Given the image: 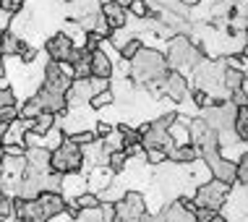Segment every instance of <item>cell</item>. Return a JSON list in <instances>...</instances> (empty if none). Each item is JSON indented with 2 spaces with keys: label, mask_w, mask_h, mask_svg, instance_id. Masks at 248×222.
<instances>
[{
  "label": "cell",
  "mask_w": 248,
  "mask_h": 222,
  "mask_svg": "<svg viewBox=\"0 0 248 222\" xmlns=\"http://www.w3.org/2000/svg\"><path fill=\"white\" fill-rule=\"evenodd\" d=\"M232 133L240 144H248V107H238L235 120H232Z\"/></svg>",
  "instance_id": "44dd1931"
},
{
  "label": "cell",
  "mask_w": 248,
  "mask_h": 222,
  "mask_svg": "<svg viewBox=\"0 0 248 222\" xmlns=\"http://www.w3.org/2000/svg\"><path fill=\"white\" fill-rule=\"evenodd\" d=\"M24 162H26V173H34V175H50V152L45 146H26L24 152Z\"/></svg>",
  "instance_id": "9c48e42d"
},
{
  "label": "cell",
  "mask_w": 248,
  "mask_h": 222,
  "mask_svg": "<svg viewBox=\"0 0 248 222\" xmlns=\"http://www.w3.org/2000/svg\"><path fill=\"white\" fill-rule=\"evenodd\" d=\"M144 212H146V199L141 191H125L115 201V220L120 222H139Z\"/></svg>",
  "instance_id": "5b68a950"
},
{
  "label": "cell",
  "mask_w": 248,
  "mask_h": 222,
  "mask_svg": "<svg viewBox=\"0 0 248 222\" xmlns=\"http://www.w3.org/2000/svg\"><path fill=\"white\" fill-rule=\"evenodd\" d=\"M246 71L243 68H225V73H222V89H225V94L230 97L232 92H238V89H243L246 86Z\"/></svg>",
  "instance_id": "ac0fdd59"
},
{
  "label": "cell",
  "mask_w": 248,
  "mask_h": 222,
  "mask_svg": "<svg viewBox=\"0 0 248 222\" xmlns=\"http://www.w3.org/2000/svg\"><path fill=\"white\" fill-rule=\"evenodd\" d=\"M11 21H13V13L0 8V34H3V32H11Z\"/></svg>",
  "instance_id": "60d3db41"
},
{
  "label": "cell",
  "mask_w": 248,
  "mask_h": 222,
  "mask_svg": "<svg viewBox=\"0 0 248 222\" xmlns=\"http://www.w3.org/2000/svg\"><path fill=\"white\" fill-rule=\"evenodd\" d=\"M16 222H21V220H16Z\"/></svg>",
  "instance_id": "c3c4849f"
},
{
  "label": "cell",
  "mask_w": 248,
  "mask_h": 222,
  "mask_svg": "<svg viewBox=\"0 0 248 222\" xmlns=\"http://www.w3.org/2000/svg\"><path fill=\"white\" fill-rule=\"evenodd\" d=\"M94 92H92V84L89 79H73L68 92H65V105L68 107H81V105H89Z\"/></svg>",
  "instance_id": "7c38bea8"
},
{
  "label": "cell",
  "mask_w": 248,
  "mask_h": 222,
  "mask_svg": "<svg viewBox=\"0 0 248 222\" xmlns=\"http://www.w3.org/2000/svg\"><path fill=\"white\" fill-rule=\"evenodd\" d=\"M107 167H110L115 175H120L123 170H128V154H125L123 149L110 152V157H107Z\"/></svg>",
  "instance_id": "603a6c76"
},
{
  "label": "cell",
  "mask_w": 248,
  "mask_h": 222,
  "mask_svg": "<svg viewBox=\"0 0 248 222\" xmlns=\"http://www.w3.org/2000/svg\"><path fill=\"white\" fill-rule=\"evenodd\" d=\"M26 144H3V154L5 157H24Z\"/></svg>",
  "instance_id": "f35d334b"
},
{
  "label": "cell",
  "mask_w": 248,
  "mask_h": 222,
  "mask_svg": "<svg viewBox=\"0 0 248 222\" xmlns=\"http://www.w3.org/2000/svg\"><path fill=\"white\" fill-rule=\"evenodd\" d=\"M131 63V73H128V79L133 84H152V81H159V79L165 76L167 71H170V65H167V58H165V52L162 50H157V47H141L139 50V55L128 60Z\"/></svg>",
  "instance_id": "6da1fadb"
},
{
  "label": "cell",
  "mask_w": 248,
  "mask_h": 222,
  "mask_svg": "<svg viewBox=\"0 0 248 222\" xmlns=\"http://www.w3.org/2000/svg\"><path fill=\"white\" fill-rule=\"evenodd\" d=\"M110 131H112V126H110V123H105V120H97V126H94V133H97V139H105Z\"/></svg>",
  "instance_id": "7bdbcfd3"
},
{
  "label": "cell",
  "mask_w": 248,
  "mask_h": 222,
  "mask_svg": "<svg viewBox=\"0 0 248 222\" xmlns=\"http://www.w3.org/2000/svg\"><path fill=\"white\" fill-rule=\"evenodd\" d=\"M167 159H170L172 165H193L199 159V154L193 149V144H186V146H172V149L167 152Z\"/></svg>",
  "instance_id": "d6986e66"
},
{
  "label": "cell",
  "mask_w": 248,
  "mask_h": 222,
  "mask_svg": "<svg viewBox=\"0 0 248 222\" xmlns=\"http://www.w3.org/2000/svg\"><path fill=\"white\" fill-rule=\"evenodd\" d=\"M58 123V115H50V112H42V115L31 118V126H29V133H34V136H45L50 128H55Z\"/></svg>",
  "instance_id": "7402d4cb"
},
{
  "label": "cell",
  "mask_w": 248,
  "mask_h": 222,
  "mask_svg": "<svg viewBox=\"0 0 248 222\" xmlns=\"http://www.w3.org/2000/svg\"><path fill=\"white\" fill-rule=\"evenodd\" d=\"M235 183L238 186H248V152H243L235 159Z\"/></svg>",
  "instance_id": "83f0119b"
},
{
  "label": "cell",
  "mask_w": 248,
  "mask_h": 222,
  "mask_svg": "<svg viewBox=\"0 0 248 222\" xmlns=\"http://www.w3.org/2000/svg\"><path fill=\"white\" fill-rule=\"evenodd\" d=\"M84 191H86V178L81 175V173H71V175H63L60 196H63L65 201H68V199H76V196H81Z\"/></svg>",
  "instance_id": "2e32d148"
},
{
  "label": "cell",
  "mask_w": 248,
  "mask_h": 222,
  "mask_svg": "<svg viewBox=\"0 0 248 222\" xmlns=\"http://www.w3.org/2000/svg\"><path fill=\"white\" fill-rule=\"evenodd\" d=\"M144 159H146L149 165H165L167 152H165V149H146V152H144Z\"/></svg>",
  "instance_id": "d6a6232c"
},
{
  "label": "cell",
  "mask_w": 248,
  "mask_h": 222,
  "mask_svg": "<svg viewBox=\"0 0 248 222\" xmlns=\"http://www.w3.org/2000/svg\"><path fill=\"white\" fill-rule=\"evenodd\" d=\"M16 92H13V86H3L0 89V107H16Z\"/></svg>",
  "instance_id": "836d02e7"
},
{
  "label": "cell",
  "mask_w": 248,
  "mask_h": 222,
  "mask_svg": "<svg viewBox=\"0 0 248 222\" xmlns=\"http://www.w3.org/2000/svg\"><path fill=\"white\" fill-rule=\"evenodd\" d=\"M5 133H8V123H0V144H3Z\"/></svg>",
  "instance_id": "f6af8a7d"
},
{
  "label": "cell",
  "mask_w": 248,
  "mask_h": 222,
  "mask_svg": "<svg viewBox=\"0 0 248 222\" xmlns=\"http://www.w3.org/2000/svg\"><path fill=\"white\" fill-rule=\"evenodd\" d=\"M227 99H230V105H235V107H248V92H246V89L232 92Z\"/></svg>",
  "instance_id": "74e56055"
},
{
  "label": "cell",
  "mask_w": 248,
  "mask_h": 222,
  "mask_svg": "<svg viewBox=\"0 0 248 222\" xmlns=\"http://www.w3.org/2000/svg\"><path fill=\"white\" fill-rule=\"evenodd\" d=\"M31 99L39 105V110L42 112H50V115H63L65 110H68V105H65V94H58L47 89V86L39 84V89L31 94Z\"/></svg>",
  "instance_id": "ba28073f"
},
{
  "label": "cell",
  "mask_w": 248,
  "mask_h": 222,
  "mask_svg": "<svg viewBox=\"0 0 248 222\" xmlns=\"http://www.w3.org/2000/svg\"><path fill=\"white\" fill-rule=\"evenodd\" d=\"M165 58H167V65H170L172 71H186V68L193 71L206 55L201 52L199 45L191 42L188 34H172L167 39Z\"/></svg>",
  "instance_id": "7a4b0ae2"
},
{
  "label": "cell",
  "mask_w": 248,
  "mask_h": 222,
  "mask_svg": "<svg viewBox=\"0 0 248 222\" xmlns=\"http://www.w3.org/2000/svg\"><path fill=\"white\" fill-rule=\"evenodd\" d=\"M107 39H110V47H112V50L120 52V50H123V47L133 39V34H131V29H115V32H110V37H107Z\"/></svg>",
  "instance_id": "cb8c5ba5"
},
{
  "label": "cell",
  "mask_w": 248,
  "mask_h": 222,
  "mask_svg": "<svg viewBox=\"0 0 248 222\" xmlns=\"http://www.w3.org/2000/svg\"><path fill=\"white\" fill-rule=\"evenodd\" d=\"M68 139L78 146H86V144H94L97 141V133L94 131H81V133H73V136H68Z\"/></svg>",
  "instance_id": "e575fe53"
},
{
  "label": "cell",
  "mask_w": 248,
  "mask_h": 222,
  "mask_svg": "<svg viewBox=\"0 0 248 222\" xmlns=\"http://www.w3.org/2000/svg\"><path fill=\"white\" fill-rule=\"evenodd\" d=\"M112 102H115V99H112V92L107 89V92H99V94H94V97H92V102H89V107L92 110H102V107H110Z\"/></svg>",
  "instance_id": "1f68e13d"
},
{
  "label": "cell",
  "mask_w": 248,
  "mask_h": 222,
  "mask_svg": "<svg viewBox=\"0 0 248 222\" xmlns=\"http://www.w3.org/2000/svg\"><path fill=\"white\" fill-rule=\"evenodd\" d=\"M26 47V39L24 37H16L11 34V32H3L0 34V58H18L21 55V50Z\"/></svg>",
  "instance_id": "e0dca14e"
},
{
  "label": "cell",
  "mask_w": 248,
  "mask_h": 222,
  "mask_svg": "<svg viewBox=\"0 0 248 222\" xmlns=\"http://www.w3.org/2000/svg\"><path fill=\"white\" fill-rule=\"evenodd\" d=\"M162 99L167 97L170 102H183L186 97H188V79L183 76L180 71H167L162 76Z\"/></svg>",
  "instance_id": "52a82bcc"
},
{
  "label": "cell",
  "mask_w": 248,
  "mask_h": 222,
  "mask_svg": "<svg viewBox=\"0 0 248 222\" xmlns=\"http://www.w3.org/2000/svg\"><path fill=\"white\" fill-rule=\"evenodd\" d=\"M99 16L105 18V24L110 26V32L125 29V26H128V11L120 8L115 0H110V3H102V8H99Z\"/></svg>",
  "instance_id": "9a60e30c"
},
{
  "label": "cell",
  "mask_w": 248,
  "mask_h": 222,
  "mask_svg": "<svg viewBox=\"0 0 248 222\" xmlns=\"http://www.w3.org/2000/svg\"><path fill=\"white\" fill-rule=\"evenodd\" d=\"M214 214H219V212H212V209H201V206H196L193 209V217H196V222H212Z\"/></svg>",
  "instance_id": "ab89813d"
},
{
  "label": "cell",
  "mask_w": 248,
  "mask_h": 222,
  "mask_svg": "<svg viewBox=\"0 0 248 222\" xmlns=\"http://www.w3.org/2000/svg\"><path fill=\"white\" fill-rule=\"evenodd\" d=\"M246 32H248V29H246Z\"/></svg>",
  "instance_id": "681fc988"
},
{
  "label": "cell",
  "mask_w": 248,
  "mask_h": 222,
  "mask_svg": "<svg viewBox=\"0 0 248 222\" xmlns=\"http://www.w3.org/2000/svg\"><path fill=\"white\" fill-rule=\"evenodd\" d=\"M89 60H92V52L84 50V55L76 60V63H71L73 68V79H89Z\"/></svg>",
  "instance_id": "4316f807"
},
{
  "label": "cell",
  "mask_w": 248,
  "mask_h": 222,
  "mask_svg": "<svg viewBox=\"0 0 248 222\" xmlns=\"http://www.w3.org/2000/svg\"><path fill=\"white\" fill-rule=\"evenodd\" d=\"M125 11H128V16H133V18H149L152 16L149 0H131V5Z\"/></svg>",
  "instance_id": "484cf974"
},
{
  "label": "cell",
  "mask_w": 248,
  "mask_h": 222,
  "mask_svg": "<svg viewBox=\"0 0 248 222\" xmlns=\"http://www.w3.org/2000/svg\"><path fill=\"white\" fill-rule=\"evenodd\" d=\"M115 3L120 5V8H128V5H131V0H115Z\"/></svg>",
  "instance_id": "bcb514c9"
},
{
  "label": "cell",
  "mask_w": 248,
  "mask_h": 222,
  "mask_svg": "<svg viewBox=\"0 0 248 222\" xmlns=\"http://www.w3.org/2000/svg\"><path fill=\"white\" fill-rule=\"evenodd\" d=\"M141 47H144V42H141V39H139L136 34H133V39H131V42L123 47V50L118 52V55L123 58V60H133V58L139 55V50H141Z\"/></svg>",
  "instance_id": "4dcf8cb0"
},
{
  "label": "cell",
  "mask_w": 248,
  "mask_h": 222,
  "mask_svg": "<svg viewBox=\"0 0 248 222\" xmlns=\"http://www.w3.org/2000/svg\"><path fill=\"white\" fill-rule=\"evenodd\" d=\"M73 201L78 204V209H97V206L102 204V201H99V196H97V193H92V191H84L81 196H76Z\"/></svg>",
  "instance_id": "f546056e"
},
{
  "label": "cell",
  "mask_w": 248,
  "mask_h": 222,
  "mask_svg": "<svg viewBox=\"0 0 248 222\" xmlns=\"http://www.w3.org/2000/svg\"><path fill=\"white\" fill-rule=\"evenodd\" d=\"M201 162L209 167V175L214 180H222V183H227L230 188L235 186V159H227L225 154L214 152L209 157H204Z\"/></svg>",
  "instance_id": "8992f818"
},
{
  "label": "cell",
  "mask_w": 248,
  "mask_h": 222,
  "mask_svg": "<svg viewBox=\"0 0 248 222\" xmlns=\"http://www.w3.org/2000/svg\"><path fill=\"white\" fill-rule=\"evenodd\" d=\"M71 50H73V39L65 34V32H58V34H52L47 42H45V52H47V58L52 63H63V60L71 55Z\"/></svg>",
  "instance_id": "8fae6325"
},
{
  "label": "cell",
  "mask_w": 248,
  "mask_h": 222,
  "mask_svg": "<svg viewBox=\"0 0 248 222\" xmlns=\"http://www.w3.org/2000/svg\"><path fill=\"white\" fill-rule=\"evenodd\" d=\"M232 188L222 183V180H204V183L196 186V191H193V206H201V209H212V212H222L225 204H227V196H230Z\"/></svg>",
  "instance_id": "3957f363"
},
{
  "label": "cell",
  "mask_w": 248,
  "mask_h": 222,
  "mask_svg": "<svg viewBox=\"0 0 248 222\" xmlns=\"http://www.w3.org/2000/svg\"><path fill=\"white\" fill-rule=\"evenodd\" d=\"M99 217H102V222H112L115 220V204L102 201V204H99Z\"/></svg>",
  "instance_id": "d590c367"
},
{
  "label": "cell",
  "mask_w": 248,
  "mask_h": 222,
  "mask_svg": "<svg viewBox=\"0 0 248 222\" xmlns=\"http://www.w3.org/2000/svg\"><path fill=\"white\" fill-rule=\"evenodd\" d=\"M71 81H73V79L65 76V73L60 71V63H52V60L45 63V68H42V86H47V89L58 92V94H65V92H68V86H71Z\"/></svg>",
  "instance_id": "30bf717a"
},
{
  "label": "cell",
  "mask_w": 248,
  "mask_h": 222,
  "mask_svg": "<svg viewBox=\"0 0 248 222\" xmlns=\"http://www.w3.org/2000/svg\"><path fill=\"white\" fill-rule=\"evenodd\" d=\"M191 102L196 105L199 110H206V107L217 105V97H212L209 92H204V89H196V86H193V89H191Z\"/></svg>",
  "instance_id": "d4e9b609"
},
{
  "label": "cell",
  "mask_w": 248,
  "mask_h": 222,
  "mask_svg": "<svg viewBox=\"0 0 248 222\" xmlns=\"http://www.w3.org/2000/svg\"><path fill=\"white\" fill-rule=\"evenodd\" d=\"M180 5H186V8H193V5H199L201 0H178Z\"/></svg>",
  "instance_id": "ee69618b"
},
{
  "label": "cell",
  "mask_w": 248,
  "mask_h": 222,
  "mask_svg": "<svg viewBox=\"0 0 248 222\" xmlns=\"http://www.w3.org/2000/svg\"><path fill=\"white\" fill-rule=\"evenodd\" d=\"M89 84H92V92H94V94L110 89V81H107V79H89Z\"/></svg>",
  "instance_id": "b9f144b4"
},
{
  "label": "cell",
  "mask_w": 248,
  "mask_h": 222,
  "mask_svg": "<svg viewBox=\"0 0 248 222\" xmlns=\"http://www.w3.org/2000/svg\"><path fill=\"white\" fill-rule=\"evenodd\" d=\"M0 8L16 16V13H21V11H24V0H0Z\"/></svg>",
  "instance_id": "8d00e7d4"
},
{
  "label": "cell",
  "mask_w": 248,
  "mask_h": 222,
  "mask_svg": "<svg viewBox=\"0 0 248 222\" xmlns=\"http://www.w3.org/2000/svg\"><path fill=\"white\" fill-rule=\"evenodd\" d=\"M86 173H89V175H86V191H92V193H102L105 188H110L115 183V173L107 165L92 167V170H86Z\"/></svg>",
  "instance_id": "5bb4252c"
},
{
  "label": "cell",
  "mask_w": 248,
  "mask_h": 222,
  "mask_svg": "<svg viewBox=\"0 0 248 222\" xmlns=\"http://www.w3.org/2000/svg\"><path fill=\"white\" fill-rule=\"evenodd\" d=\"M50 167L58 175H71V173H81L84 170V157H81V146L73 144V141L65 136L63 144L58 149L50 152Z\"/></svg>",
  "instance_id": "277c9868"
},
{
  "label": "cell",
  "mask_w": 248,
  "mask_h": 222,
  "mask_svg": "<svg viewBox=\"0 0 248 222\" xmlns=\"http://www.w3.org/2000/svg\"><path fill=\"white\" fill-rule=\"evenodd\" d=\"M112 222H120V220H112Z\"/></svg>",
  "instance_id": "7dc6e473"
},
{
  "label": "cell",
  "mask_w": 248,
  "mask_h": 222,
  "mask_svg": "<svg viewBox=\"0 0 248 222\" xmlns=\"http://www.w3.org/2000/svg\"><path fill=\"white\" fill-rule=\"evenodd\" d=\"M99 141H102V146H105L107 152H118V149H123V133H120V128H112L105 139H99Z\"/></svg>",
  "instance_id": "f1b7e54d"
},
{
  "label": "cell",
  "mask_w": 248,
  "mask_h": 222,
  "mask_svg": "<svg viewBox=\"0 0 248 222\" xmlns=\"http://www.w3.org/2000/svg\"><path fill=\"white\" fill-rule=\"evenodd\" d=\"M110 92H112V99H115V102H128L133 97V81L131 79H112Z\"/></svg>",
  "instance_id": "ffe728a7"
},
{
  "label": "cell",
  "mask_w": 248,
  "mask_h": 222,
  "mask_svg": "<svg viewBox=\"0 0 248 222\" xmlns=\"http://www.w3.org/2000/svg\"><path fill=\"white\" fill-rule=\"evenodd\" d=\"M115 76V68H112V58L107 55V50H94L92 52V60H89V79H107L112 81Z\"/></svg>",
  "instance_id": "4fadbf2b"
}]
</instances>
